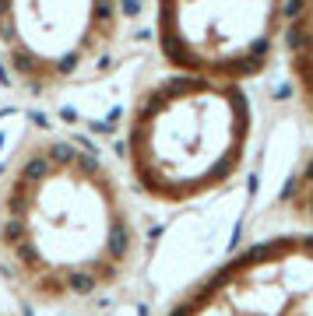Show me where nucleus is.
<instances>
[{"mask_svg": "<svg viewBox=\"0 0 313 316\" xmlns=\"http://www.w3.org/2000/svg\"><path fill=\"white\" fill-rule=\"evenodd\" d=\"M134 218L116 176L74 141H28L0 179V271L35 306L113 292L134 264Z\"/></svg>", "mask_w": 313, "mask_h": 316, "instance_id": "nucleus-1", "label": "nucleus"}, {"mask_svg": "<svg viewBox=\"0 0 313 316\" xmlns=\"http://www.w3.org/2000/svg\"><path fill=\"white\" fill-rule=\"evenodd\" d=\"M250 102L239 81L172 71L141 91L127 123V165L145 197L190 204L239 172Z\"/></svg>", "mask_w": 313, "mask_h": 316, "instance_id": "nucleus-2", "label": "nucleus"}, {"mask_svg": "<svg viewBox=\"0 0 313 316\" xmlns=\"http://www.w3.org/2000/svg\"><path fill=\"white\" fill-rule=\"evenodd\" d=\"M120 0H0V64L32 95L106 71L120 42Z\"/></svg>", "mask_w": 313, "mask_h": 316, "instance_id": "nucleus-3", "label": "nucleus"}, {"mask_svg": "<svg viewBox=\"0 0 313 316\" xmlns=\"http://www.w3.org/2000/svg\"><path fill=\"white\" fill-rule=\"evenodd\" d=\"M285 11L289 0H155L158 49L172 71L243 84L271 64Z\"/></svg>", "mask_w": 313, "mask_h": 316, "instance_id": "nucleus-4", "label": "nucleus"}, {"mask_svg": "<svg viewBox=\"0 0 313 316\" xmlns=\"http://www.w3.org/2000/svg\"><path fill=\"white\" fill-rule=\"evenodd\" d=\"M169 316H313V232L236 253L201 278Z\"/></svg>", "mask_w": 313, "mask_h": 316, "instance_id": "nucleus-5", "label": "nucleus"}, {"mask_svg": "<svg viewBox=\"0 0 313 316\" xmlns=\"http://www.w3.org/2000/svg\"><path fill=\"white\" fill-rule=\"evenodd\" d=\"M282 46H285L289 74L296 81L306 109L313 113V0H289Z\"/></svg>", "mask_w": 313, "mask_h": 316, "instance_id": "nucleus-6", "label": "nucleus"}, {"mask_svg": "<svg viewBox=\"0 0 313 316\" xmlns=\"http://www.w3.org/2000/svg\"><path fill=\"white\" fill-rule=\"evenodd\" d=\"M289 197H292V211L313 225V162L303 169V172H299V176H296V183H292Z\"/></svg>", "mask_w": 313, "mask_h": 316, "instance_id": "nucleus-7", "label": "nucleus"}]
</instances>
